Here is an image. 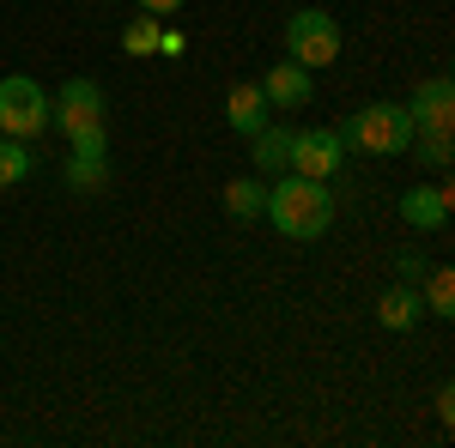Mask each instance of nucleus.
Listing matches in <instances>:
<instances>
[{
  "label": "nucleus",
  "mask_w": 455,
  "mask_h": 448,
  "mask_svg": "<svg viewBox=\"0 0 455 448\" xmlns=\"http://www.w3.org/2000/svg\"><path fill=\"white\" fill-rule=\"evenodd\" d=\"M249 139H255V170L280 176L285 158H291V128H274V122H267V128H255Z\"/></svg>",
  "instance_id": "12"
},
{
  "label": "nucleus",
  "mask_w": 455,
  "mask_h": 448,
  "mask_svg": "<svg viewBox=\"0 0 455 448\" xmlns=\"http://www.w3.org/2000/svg\"><path fill=\"white\" fill-rule=\"evenodd\" d=\"M261 98H267V109H304L310 104V67H298V61H280V67H267L261 79Z\"/></svg>",
  "instance_id": "7"
},
{
  "label": "nucleus",
  "mask_w": 455,
  "mask_h": 448,
  "mask_svg": "<svg viewBox=\"0 0 455 448\" xmlns=\"http://www.w3.org/2000/svg\"><path fill=\"white\" fill-rule=\"evenodd\" d=\"M340 139L358 145V152L395 158V152H407V145H413V115H407L401 104H371V109H358L347 128H340Z\"/></svg>",
  "instance_id": "3"
},
{
  "label": "nucleus",
  "mask_w": 455,
  "mask_h": 448,
  "mask_svg": "<svg viewBox=\"0 0 455 448\" xmlns=\"http://www.w3.org/2000/svg\"><path fill=\"white\" fill-rule=\"evenodd\" d=\"M225 122H231L237 134L267 128V122H274V109H267V98H261V85H231V98H225Z\"/></svg>",
  "instance_id": "10"
},
{
  "label": "nucleus",
  "mask_w": 455,
  "mask_h": 448,
  "mask_svg": "<svg viewBox=\"0 0 455 448\" xmlns=\"http://www.w3.org/2000/svg\"><path fill=\"white\" fill-rule=\"evenodd\" d=\"M25 176H31V139H12V134H0V188L25 182Z\"/></svg>",
  "instance_id": "14"
},
{
  "label": "nucleus",
  "mask_w": 455,
  "mask_h": 448,
  "mask_svg": "<svg viewBox=\"0 0 455 448\" xmlns=\"http://www.w3.org/2000/svg\"><path fill=\"white\" fill-rule=\"evenodd\" d=\"M122 49H128V55H158V19H152V12H140V19H128V31H122Z\"/></svg>",
  "instance_id": "15"
},
{
  "label": "nucleus",
  "mask_w": 455,
  "mask_h": 448,
  "mask_svg": "<svg viewBox=\"0 0 455 448\" xmlns=\"http://www.w3.org/2000/svg\"><path fill=\"white\" fill-rule=\"evenodd\" d=\"M267 218H274V231L310 242L334 224V194H328V182H310V176L285 170L280 182H274V194H267Z\"/></svg>",
  "instance_id": "1"
},
{
  "label": "nucleus",
  "mask_w": 455,
  "mask_h": 448,
  "mask_svg": "<svg viewBox=\"0 0 455 448\" xmlns=\"http://www.w3.org/2000/svg\"><path fill=\"white\" fill-rule=\"evenodd\" d=\"M225 212H231V218H261V212H267V188H261V182H255V176H237V182H225Z\"/></svg>",
  "instance_id": "13"
},
{
  "label": "nucleus",
  "mask_w": 455,
  "mask_h": 448,
  "mask_svg": "<svg viewBox=\"0 0 455 448\" xmlns=\"http://www.w3.org/2000/svg\"><path fill=\"white\" fill-rule=\"evenodd\" d=\"M395 267H401V285H419V273H425V261L407 248V255H395Z\"/></svg>",
  "instance_id": "20"
},
{
  "label": "nucleus",
  "mask_w": 455,
  "mask_h": 448,
  "mask_svg": "<svg viewBox=\"0 0 455 448\" xmlns=\"http://www.w3.org/2000/svg\"><path fill=\"white\" fill-rule=\"evenodd\" d=\"M68 139H73V158H104V152H109L104 122H98V128H79V134H68Z\"/></svg>",
  "instance_id": "19"
},
{
  "label": "nucleus",
  "mask_w": 455,
  "mask_h": 448,
  "mask_svg": "<svg viewBox=\"0 0 455 448\" xmlns=\"http://www.w3.org/2000/svg\"><path fill=\"white\" fill-rule=\"evenodd\" d=\"M140 12H152V19H171V12H182V0H140Z\"/></svg>",
  "instance_id": "21"
},
{
  "label": "nucleus",
  "mask_w": 455,
  "mask_h": 448,
  "mask_svg": "<svg viewBox=\"0 0 455 448\" xmlns=\"http://www.w3.org/2000/svg\"><path fill=\"white\" fill-rule=\"evenodd\" d=\"M407 115H413V128H450L455 122V85L443 73L425 79L419 91H413V104H407Z\"/></svg>",
  "instance_id": "8"
},
{
  "label": "nucleus",
  "mask_w": 455,
  "mask_h": 448,
  "mask_svg": "<svg viewBox=\"0 0 455 448\" xmlns=\"http://www.w3.org/2000/svg\"><path fill=\"white\" fill-rule=\"evenodd\" d=\"M188 43H182V31H158V55H182Z\"/></svg>",
  "instance_id": "22"
},
{
  "label": "nucleus",
  "mask_w": 455,
  "mask_h": 448,
  "mask_svg": "<svg viewBox=\"0 0 455 448\" xmlns=\"http://www.w3.org/2000/svg\"><path fill=\"white\" fill-rule=\"evenodd\" d=\"M104 182H109L104 158H73L68 164V188H104Z\"/></svg>",
  "instance_id": "18"
},
{
  "label": "nucleus",
  "mask_w": 455,
  "mask_h": 448,
  "mask_svg": "<svg viewBox=\"0 0 455 448\" xmlns=\"http://www.w3.org/2000/svg\"><path fill=\"white\" fill-rule=\"evenodd\" d=\"M55 128V104H49V91L36 85L31 73H6L0 79V134L12 139H36Z\"/></svg>",
  "instance_id": "2"
},
{
  "label": "nucleus",
  "mask_w": 455,
  "mask_h": 448,
  "mask_svg": "<svg viewBox=\"0 0 455 448\" xmlns=\"http://www.w3.org/2000/svg\"><path fill=\"white\" fill-rule=\"evenodd\" d=\"M55 122H61L68 134L98 128V122H104V85H98V79H68L61 98H55Z\"/></svg>",
  "instance_id": "6"
},
{
  "label": "nucleus",
  "mask_w": 455,
  "mask_h": 448,
  "mask_svg": "<svg viewBox=\"0 0 455 448\" xmlns=\"http://www.w3.org/2000/svg\"><path fill=\"white\" fill-rule=\"evenodd\" d=\"M401 218L413 231H443L450 224V188H407L401 194Z\"/></svg>",
  "instance_id": "9"
},
{
  "label": "nucleus",
  "mask_w": 455,
  "mask_h": 448,
  "mask_svg": "<svg viewBox=\"0 0 455 448\" xmlns=\"http://www.w3.org/2000/svg\"><path fill=\"white\" fill-rule=\"evenodd\" d=\"M425 303H431L437 315H455V273L450 267H437V273L425 279Z\"/></svg>",
  "instance_id": "17"
},
{
  "label": "nucleus",
  "mask_w": 455,
  "mask_h": 448,
  "mask_svg": "<svg viewBox=\"0 0 455 448\" xmlns=\"http://www.w3.org/2000/svg\"><path fill=\"white\" fill-rule=\"evenodd\" d=\"M377 321H383V327H395V334H407V327L419 321V285H395V291H383Z\"/></svg>",
  "instance_id": "11"
},
{
  "label": "nucleus",
  "mask_w": 455,
  "mask_h": 448,
  "mask_svg": "<svg viewBox=\"0 0 455 448\" xmlns=\"http://www.w3.org/2000/svg\"><path fill=\"white\" fill-rule=\"evenodd\" d=\"M413 139H419V158L431 164V170L450 164V128H413Z\"/></svg>",
  "instance_id": "16"
},
{
  "label": "nucleus",
  "mask_w": 455,
  "mask_h": 448,
  "mask_svg": "<svg viewBox=\"0 0 455 448\" xmlns=\"http://www.w3.org/2000/svg\"><path fill=\"white\" fill-rule=\"evenodd\" d=\"M340 158H347L340 128H304V134H291V158H285V170L310 176V182H328V176L340 170Z\"/></svg>",
  "instance_id": "5"
},
{
  "label": "nucleus",
  "mask_w": 455,
  "mask_h": 448,
  "mask_svg": "<svg viewBox=\"0 0 455 448\" xmlns=\"http://www.w3.org/2000/svg\"><path fill=\"white\" fill-rule=\"evenodd\" d=\"M285 55H291L298 67H328V61L340 55V25H334V12H322V6L291 12V19H285Z\"/></svg>",
  "instance_id": "4"
}]
</instances>
